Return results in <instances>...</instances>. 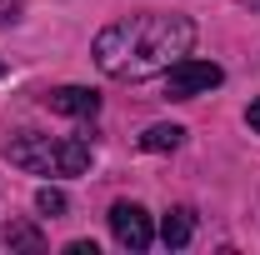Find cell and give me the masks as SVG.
I'll use <instances>...</instances> for the list:
<instances>
[{
	"label": "cell",
	"instance_id": "6da1fadb",
	"mask_svg": "<svg viewBox=\"0 0 260 255\" xmlns=\"http://www.w3.org/2000/svg\"><path fill=\"white\" fill-rule=\"evenodd\" d=\"M195 45V25L185 15H130V20H115L95 35V65L110 75V80H155L165 75L175 60H185Z\"/></svg>",
	"mask_w": 260,
	"mask_h": 255
},
{
	"label": "cell",
	"instance_id": "7a4b0ae2",
	"mask_svg": "<svg viewBox=\"0 0 260 255\" xmlns=\"http://www.w3.org/2000/svg\"><path fill=\"white\" fill-rule=\"evenodd\" d=\"M10 165L30 170V175H80L90 165V140L85 135H10L5 140Z\"/></svg>",
	"mask_w": 260,
	"mask_h": 255
},
{
	"label": "cell",
	"instance_id": "3957f363",
	"mask_svg": "<svg viewBox=\"0 0 260 255\" xmlns=\"http://www.w3.org/2000/svg\"><path fill=\"white\" fill-rule=\"evenodd\" d=\"M160 80H165V95H170V100H195V95H205V90H215V85L225 80V70H220L215 60H195V55H185V60L170 65Z\"/></svg>",
	"mask_w": 260,
	"mask_h": 255
},
{
	"label": "cell",
	"instance_id": "277c9868",
	"mask_svg": "<svg viewBox=\"0 0 260 255\" xmlns=\"http://www.w3.org/2000/svg\"><path fill=\"white\" fill-rule=\"evenodd\" d=\"M110 230H115V240H120L125 250H150V240H155L150 215H145L135 200H115V205H110Z\"/></svg>",
	"mask_w": 260,
	"mask_h": 255
},
{
	"label": "cell",
	"instance_id": "5b68a950",
	"mask_svg": "<svg viewBox=\"0 0 260 255\" xmlns=\"http://www.w3.org/2000/svg\"><path fill=\"white\" fill-rule=\"evenodd\" d=\"M45 105L55 110V115H75V120H90L100 110V95L95 90H85V85H60V90H50Z\"/></svg>",
	"mask_w": 260,
	"mask_h": 255
},
{
	"label": "cell",
	"instance_id": "8992f818",
	"mask_svg": "<svg viewBox=\"0 0 260 255\" xmlns=\"http://www.w3.org/2000/svg\"><path fill=\"white\" fill-rule=\"evenodd\" d=\"M190 235H195V215L185 210V205H175V210H165V220H160V240L170 245V250H180V245H190Z\"/></svg>",
	"mask_w": 260,
	"mask_h": 255
},
{
	"label": "cell",
	"instance_id": "52a82bcc",
	"mask_svg": "<svg viewBox=\"0 0 260 255\" xmlns=\"http://www.w3.org/2000/svg\"><path fill=\"white\" fill-rule=\"evenodd\" d=\"M180 140H185V130L180 125H150L145 135H140V150H180Z\"/></svg>",
	"mask_w": 260,
	"mask_h": 255
},
{
	"label": "cell",
	"instance_id": "ba28073f",
	"mask_svg": "<svg viewBox=\"0 0 260 255\" xmlns=\"http://www.w3.org/2000/svg\"><path fill=\"white\" fill-rule=\"evenodd\" d=\"M5 245H10V250H45L40 230L25 225V220H10V225H5Z\"/></svg>",
	"mask_w": 260,
	"mask_h": 255
},
{
	"label": "cell",
	"instance_id": "9c48e42d",
	"mask_svg": "<svg viewBox=\"0 0 260 255\" xmlns=\"http://www.w3.org/2000/svg\"><path fill=\"white\" fill-rule=\"evenodd\" d=\"M35 210H40V215H50V220H60V215H65V195L55 190V185L35 190Z\"/></svg>",
	"mask_w": 260,
	"mask_h": 255
},
{
	"label": "cell",
	"instance_id": "30bf717a",
	"mask_svg": "<svg viewBox=\"0 0 260 255\" xmlns=\"http://www.w3.org/2000/svg\"><path fill=\"white\" fill-rule=\"evenodd\" d=\"M245 120H250V130L260 135V100H250V110H245Z\"/></svg>",
	"mask_w": 260,
	"mask_h": 255
},
{
	"label": "cell",
	"instance_id": "8fae6325",
	"mask_svg": "<svg viewBox=\"0 0 260 255\" xmlns=\"http://www.w3.org/2000/svg\"><path fill=\"white\" fill-rule=\"evenodd\" d=\"M240 5H250V10H260V0H240Z\"/></svg>",
	"mask_w": 260,
	"mask_h": 255
},
{
	"label": "cell",
	"instance_id": "7c38bea8",
	"mask_svg": "<svg viewBox=\"0 0 260 255\" xmlns=\"http://www.w3.org/2000/svg\"><path fill=\"white\" fill-rule=\"evenodd\" d=\"M0 75H5V60H0Z\"/></svg>",
	"mask_w": 260,
	"mask_h": 255
}]
</instances>
